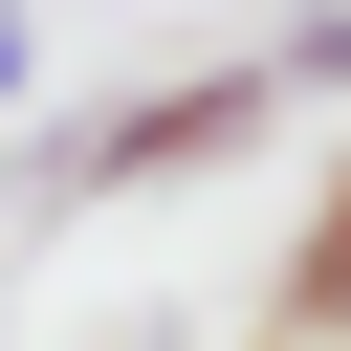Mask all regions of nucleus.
Here are the masks:
<instances>
[{
  "mask_svg": "<svg viewBox=\"0 0 351 351\" xmlns=\"http://www.w3.org/2000/svg\"><path fill=\"white\" fill-rule=\"evenodd\" d=\"M263 66H285V110H351V0H307V22L263 44Z\"/></svg>",
  "mask_w": 351,
  "mask_h": 351,
  "instance_id": "obj_3",
  "label": "nucleus"
},
{
  "mask_svg": "<svg viewBox=\"0 0 351 351\" xmlns=\"http://www.w3.org/2000/svg\"><path fill=\"white\" fill-rule=\"evenodd\" d=\"M285 132V66L241 44V66H154L132 110H88L66 154H44V197H132V176H219V154H263Z\"/></svg>",
  "mask_w": 351,
  "mask_h": 351,
  "instance_id": "obj_1",
  "label": "nucleus"
},
{
  "mask_svg": "<svg viewBox=\"0 0 351 351\" xmlns=\"http://www.w3.org/2000/svg\"><path fill=\"white\" fill-rule=\"evenodd\" d=\"M22 88H44V22H22V0H0V110H22Z\"/></svg>",
  "mask_w": 351,
  "mask_h": 351,
  "instance_id": "obj_4",
  "label": "nucleus"
},
{
  "mask_svg": "<svg viewBox=\"0 0 351 351\" xmlns=\"http://www.w3.org/2000/svg\"><path fill=\"white\" fill-rule=\"evenodd\" d=\"M285 329H351V154H329V197H307V241H285Z\"/></svg>",
  "mask_w": 351,
  "mask_h": 351,
  "instance_id": "obj_2",
  "label": "nucleus"
}]
</instances>
